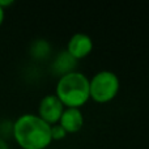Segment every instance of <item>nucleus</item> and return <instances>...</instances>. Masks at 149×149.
I'll return each instance as SVG.
<instances>
[{
	"mask_svg": "<svg viewBox=\"0 0 149 149\" xmlns=\"http://www.w3.org/2000/svg\"><path fill=\"white\" fill-rule=\"evenodd\" d=\"M12 136L21 149H46L52 143L51 126L37 114H22L12 123Z\"/></svg>",
	"mask_w": 149,
	"mask_h": 149,
	"instance_id": "f257e3e1",
	"label": "nucleus"
},
{
	"mask_svg": "<svg viewBox=\"0 0 149 149\" xmlns=\"http://www.w3.org/2000/svg\"><path fill=\"white\" fill-rule=\"evenodd\" d=\"M55 95L64 107L80 109L89 101V79L84 73L73 71L58 80Z\"/></svg>",
	"mask_w": 149,
	"mask_h": 149,
	"instance_id": "f03ea898",
	"label": "nucleus"
},
{
	"mask_svg": "<svg viewBox=\"0 0 149 149\" xmlns=\"http://www.w3.org/2000/svg\"><path fill=\"white\" fill-rule=\"evenodd\" d=\"M120 89V81L113 71H100L89 80V94L93 101L106 103L113 101Z\"/></svg>",
	"mask_w": 149,
	"mask_h": 149,
	"instance_id": "7ed1b4c3",
	"label": "nucleus"
},
{
	"mask_svg": "<svg viewBox=\"0 0 149 149\" xmlns=\"http://www.w3.org/2000/svg\"><path fill=\"white\" fill-rule=\"evenodd\" d=\"M64 106L55 94H47L41 100L38 106V116L50 126L58 124L63 114Z\"/></svg>",
	"mask_w": 149,
	"mask_h": 149,
	"instance_id": "20e7f679",
	"label": "nucleus"
},
{
	"mask_svg": "<svg viewBox=\"0 0 149 149\" xmlns=\"http://www.w3.org/2000/svg\"><path fill=\"white\" fill-rule=\"evenodd\" d=\"M93 50V39L85 33H74L67 43V51L76 60L88 56Z\"/></svg>",
	"mask_w": 149,
	"mask_h": 149,
	"instance_id": "39448f33",
	"label": "nucleus"
},
{
	"mask_svg": "<svg viewBox=\"0 0 149 149\" xmlns=\"http://www.w3.org/2000/svg\"><path fill=\"white\" fill-rule=\"evenodd\" d=\"M58 124H60L67 134H74L79 132L84 126V115L80 109L64 107Z\"/></svg>",
	"mask_w": 149,
	"mask_h": 149,
	"instance_id": "423d86ee",
	"label": "nucleus"
},
{
	"mask_svg": "<svg viewBox=\"0 0 149 149\" xmlns=\"http://www.w3.org/2000/svg\"><path fill=\"white\" fill-rule=\"evenodd\" d=\"M76 62L72 55L67 51V50H63L59 52L56 58H55L54 63H52V72L58 76H64L67 73H71L74 71L76 68Z\"/></svg>",
	"mask_w": 149,
	"mask_h": 149,
	"instance_id": "0eeeda50",
	"label": "nucleus"
},
{
	"mask_svg": "<svg viewBox=\"0 0 149 149\" xmlns=\"http://www.w3.org/2000/svg\"><path fill=\"white\" fill-rule=\"evenodd\" d=\"M51 52V45L46 39H36L30 45V55L34 59H45Z\"/></svg>",
	"mask_w": 149,
	"mask_h": 149,
	"instance_id": "6e6552de",
	"label": "nucleus"
},
{
	"mask_svg": "<svg viewBox=\"0 0 149 149\" xmlns=\"http://www.w3.org/2000/svg\"><path fill=\"white\" fill-rule=\"evenodd\" d=\"M67 136V132L60 124H54L51 126V137L52 140H62Z\"/></svg>",
	"mask_w": 149,
	"mask_h": 149,
	"instance_id": "1a4fd4ad",
	"label": "nucleus"
},
{
	"mask_svg": "<svg viewBox=\"0 0 149 149\" xmlns=\"http://www.w3.org/2000/svg\"><path fill=\"white\" fill-rule=\"evenodd\" d=\"M12 4H13V0H0V7H1L4 10H5V8L10 7Z\"/></svg>",
	"mask_w": 149,
	"mask_h": 149,
	"instance_id": "9d476101",
	"label": "nucleus"
},
{
	"mask_svg": "<svg viewBox=\"0 0 149 149\" xmlns=\"http://www.w3.org/2000/svg\"><path fill=\"white\" fill-rule=\"evenodd\" d=\"M0 149H9V145L3 137H0Z\"/></svg>",
	"mask_w": 149,
	"mask_h": 149,
	"instance_id": "9b49d317",
	"label": "nucleus"
},
{
	"mask_svg": "<svg viewBox=\"0 0 149 149\" xmlns=\"http://www.w3.org/2000/svg\"><path fill=\"white\" fill-rule=\"evenodd\" d=\"M4 17H5V10L0 7V26H1L3 22H4Z\"/></svg>",
	"mask_w": 149,
	"mask_h": 149,
	"instance_id": "f8f14e48",
	"label": "nucleus"
}]
</instances>
